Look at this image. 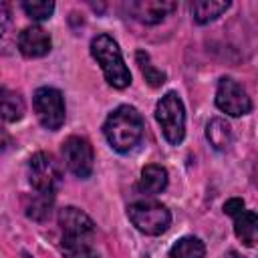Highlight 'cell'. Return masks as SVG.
I'll return each instance as SVG.
<instances>
[{
    "mask_svg": "<svg viewBox=\"0 0 258 258\" xmlns=\"http://www.w3.org/2000/svg\"><path fill=\"white\" fill-rule=\"evenodd\" d=\"M103 133L115 151L127 153L143 137V117L135 107L121 105L109 113L103 125Z\"/></svg>",
    "mask_w": 258,
    "mask_h": 258,
    "instance_id": "1",
    "label": "cell"
},
{
    "mask_svg": "<svg viewBox=\"0 0 258 258\" xmlns=\"http://www.w3.org/2000/svg\"><path fill=\"white\" fill-rule=\"evenodd\" d=\"M91 54L101 64L107 83L115 89H125L131 83V73L121 56L119 44L109 34H97L91 40Z\"/></svg>",
    "mask_w": 258,
    "mask_h": 258,
    "instance_id": "2",
    "label": "cell"
},
{
    "mask_svg": "<svg viewBox=\"0 0 258 258\" xmlns=\"http://www.w3.org/2000/svg\"><path fill=\"white\" fill-rule=\"evenodd\" d=\"M155 119L161 127L163 137L171 145H177V143L183 141V135H185V107H183V101L179 99V95L175 91H169L159 99V103L155 107Z\"/></svg>",
    "mask_w": 258,
    "mask_h": 258,
    "instance_id": "3",
    "label": "cell"
},
{
    "mask_svg": "<svg viewBox=\"0 0 258 258\" xmlns=\"http://www.w3.org/2000/svg\"><path fill=\"white\" fill-rule=\"evenodd\" d=\"M127 216H129L131 224L147 236H159L171 224L169 210L163 204L153 202V200H141V202L131 204L127 208Z\"/></svg>",
    "mask_w": 258,
    "mask_h": 258,
    "instance_id": "4",
    "label": "cell"
},
{
    "mask_svg": "<svg viewBox=\"0 0 258 258\" xmlns=\"http://www.w3.org/2000/svg\"><path fill=\"white\" fill-rule=\"evenodd\" d=\"M32 107L34 113L40 121V125L48 131H56L64 123V99L62 93L54 87H40L34 91L32 97Z\"/></svg>",
    "mask_w": 258,
    "mask_h": 258,
    "instance_id": "5",
    "label": "cell"
},
{
    "mask_svg": "<svg viewBox=\"0 0 258 258\" xmlns=\"http://www.w3.org/2000/svg\"><path fill=\"white\" fill-rule=\"evenodd\" d=\"M62 171L54 155L46 151H38L28 161V181L36 191H48L54 194L60 185Z\"/></svg>",
    "mask_w": 258,
    "mask_h": 258,
    "instance_id": "6",
    "label": "cell"
},
{
    "mask_svg": "<svg viewBox=\"0 0 258 258\" xmlns=\"http://www.w3.org/2000/svg\"><path fill=\"white\" fill-rule=\"evenodd\" d=\"M216 105L220 111H224L232 117H242L252 111V101H250L248 93L244 91V87L238 81H234L230 77H222L218 81Z\"/></svg>",
    "mask_w": 258,
    "mask_h": 258,
    "instance_id": "7",
    "label": "cell"
},
{
    "mask_svg": "<svg viewBox=\"0 0 258 258\" xmlns=\"http://www.w3.org/2000/svg\"><path fill=\"white\" fill-rule=\"evenodd\" d=\"M62 159L67 163V167L81 179H87L93 173V147L85 137L79 135H71L64 143H62Z\"/></svg>",
    "mask_w": 258,
    "mask_h": 258,
    "instance_id": "8",
    "label": "cell"
},
{
    "mask_svg": "<svg viewBox=\"0 0 258 258\" xmlns=\"http://www.w3.org/2000/svg\"><path fill=\"white\" fill-rule=\"evenodd\" d=\"M125 8H127L129 16H133L139 22L157 24L165 16H169L177 8V4L175 2H165V0H137V2H129Z\"/></svg>",
    "mask_w": 258,
    "mask_h": 258,
    "instance_id": "9",
    "label": "cell"
},
{
    "mask_svg": "<svg viewBox=\"0 0 258 258\" xmlns=\"http://www.w3.org/2000/svg\"><path fill=\"white\" fill-rule=\"evenodd\" d=\"M50 36L40 26H28L18 34V48L26 58H40L50 50Z\"/></svg>",
    "mask_w": 258,
    "mask_h": 258,
    "instance_id": "10",
    "label": "cell"
},
{
    "mask_svg": "<svg viewBox=\"0 0 258 258\" xmlns=\"http://www.w3.org/2000/svg\"><path fill=\"white\" fill-rule=\"evenodd\" d=\"M58 226L64 236H93L95 234L93 220L75 206H67L58 212Z\"/></svg>",
    "mask_w": 258,
    "mask_h": 258,
    "instance_id": "11",
    "label": "cell"
},
{
    "mask_svg": "<svg viewBox=\"0 0 258 258\" xmlns=\"http://www.w3.org/2000/svg\"><path fill=\"white\" fill-rule=\"evenodd\" d=\"M167 169L157 165V163H149L141 169V177H139V191L145 196H155L161 194L167 187Z\"/></svg>",
    "mask_w": 258,
    "mask_h": 258,
    "instance_id": "12",
    "label": "cell"
},
{
    "mask_svg": "<svg viewBox=\"0 0 258 258\" xmlns=\"http://www.w3.org/2000/svg\"><path fill=\"white\" fill-rule=\"evenodd\" d=\"M52 206H54V194L48 191L34 189V194H28L24 198V212L34 222H46L52 214Z\"/></svg>",
    "mask_w": 258,
    "mask_h": 258,
    "instance_id": "13",
    "label": "cell"
},
{
    "mask_svg": "<svg viewBox=\"0 0 258 258\" xmlns=\"http://www.w3.org/2000/svg\"><path fill=\"white\" fill-rule=\"evenodd\" d=\"M60 250L64 258H99L93 246V236H64L60 238Z\"/></svg>",
    "mask_w": 258,
    "mask_h": 258,
    "instance_id": "14",
    "label": "cell"
},
{
    "mask_svg": "<svg viewBox=\"0 0 258 258\" xmlns=\"http://www.w3.org/2000/svg\"><path fill=\"white\" fill-rule=\"evenodd\" d=\"M24 111L26 107H24V99L20 97V93L0 87V119L14 123L24 117Z\"/></svg>",
    "mask_w": 258,
    "mask_h": 258,
    "instance_id": "15",
    "label": "cell"
},
{
    "mask_svg": "<svg viewBox=\"0 0 258 258\" xmlns=\"http://www.w3.org/2000/svg\"><path fill=\"white\" fill-rule=\"evenodd\" d=\"M234 232L246 246H254L256 238H258V218H256V214L252 210H244L238 216H234Z\"/></svg>",
    "mask_w": 258,
    "mask_h": 258,
    "instance_id": "16",
    "label": "cell"
},
{
    "mask_svg": "<svg viewBox=\"0 0 258 258\" xmlns=\"http://www.w3.org/2000/svg\"><path fill=\"white\" fill-rule=\"evenodd\" d=\"M230 8V2H214V0H198L191 4V16L198 24H208L222 16Z\"/></svg>",
    "mask_w": 258,
    "mask_h": 258,
    "instance_id": "17",
    "label": "cell"
},
{
    "mask_svg": "<svg viewBox=\"0 0 258 258\" xmlns=\"http://www.w3.org/2000/svg\"><path fill=\"white\" fill-rule=\"evenodd\" d=\"M206 139L210 141V145L214 149L222 151V149H226L232 143V129H230V125L224 119L214 117L206 125Z\"/></svg>",
    "mask_w": 258,
    "mask_h": 258,
    "instance_id": "18",
    "label": "cell"
},
{
    "mask_svg": "<svg viewBox=\"0 0 258 258\" xmlns=\"http://www.w3.org/2000/svg\"><path fill=\"white\" fill-rule=\"evenodd\" d=\"M204 254H206L204 242L196 236L179 238L169 250V258H204Z\"/></svg>",
    "mask_w": 258,
    "mask_h": 258,
    "instance_id": "19",
    "label": "cell"
},
{
    "mask_svg": "<svg viewBox=\"0 0 258 258\" xmlns=\"http://www.w3.org/2000/svg\"><path fill=\"white\" fill-rule=\"evenodd\" d=\"M135 58H137V64H139V69H141V75L145 77V81H147L151 87H161V85L165 83V73H161L159 69L153 67V62H151V58H149L147 52L137 50Z\"/></svg>",
    "mask_w": 258,
    "mask_h": 258,
    "instance_id": "20",
    "label": "cell"
},
{
    "mask_svg": "<svg viewBox=\"0 0 258 258\" xmlns=\"http://www.w3.org/2000/svg\"><path fill=\"white\" fill-rule=\"evenodd\" d=\"M22 10L34 18V20H48L54 12V2H46V0H26L22 2Z\"/></svg>",
    "mask_w": 258,
    "mask_h": 258,
    "instance_id": "21",
    "label": "cell"
},
{
    "mask_svg": "<svg viewBox=\"0 0 258 258\" xmlns=\"http://www.w3.org/2000/svg\"><path fill=\"white\" fill-rule=\"evenodd\" d=\"M246 210V206H244V200L242 198H232V200H228L226 204H224V212L228 214V216H238L240 212H244Z\"/></svg>",
    "mask_w": 258,
    "mask_h": 258,
    "instance_id": "22",
    "label": "cell"
},
{
    "mask_svg": "<svg viewBox=\"0 0 258 258\" xmlns=\"http://www.w3.org/2000/svg\"><path fill=\"white\" fill-rule=\"evenodd\" d=\"M8 16H10L8 4L0 2V36L4 34V30H6V26H8Z\"/></svg>",
    "mask_w": 258,
    "mask_h": 258,
    "instance_id": "23",
    "label": "cell"
},
{
    "mask_svg": "<svg viewBox=\"0 0 258 258\" xmlns=\"http://www.w3.org/2000/svg\"><path fill=\"white\" fill-rule=\"evenodd\" d=\"M10 143H12V137H10V135L4 131V127L0 125V149H8Z\"/></svg>",
    "mask_w": 258,
    "mask_h": 258,
    "instance_id": "24",
    "label": "cell"
},
{
    "mask_svg": "<svg viewBox=\"0 0 258 258\" xmlns=\"http://www.w3.org/2000/svg\"><path fill=\"white\" fill-rule=\"evenodd\" d=\"M226 258H244V256H242V254H238V252H234V250H232V252H228V254H226Z\"/></svg>",
    "mask_w": 258,
    "mask_h": 258,
    "instance_id": "25",
    "label": "cell"
}]
</instances>
